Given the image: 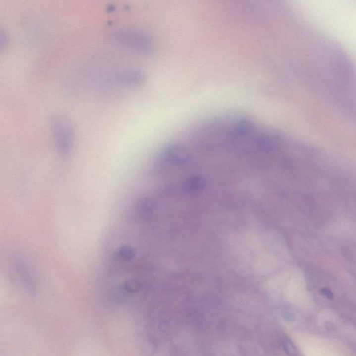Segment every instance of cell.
I'll list each match as a JSON object with an SVG mask.
<instances>
[{"label": "cell", "instance_id": "1", "mask_svg": "<svg viewBox=\"0 0 356 356\" xmlns=\"http://www.w3.org/2000/svg\"><path fill=\"white\" fill-rule=\"evenodd\" d=\"M55 137L58 151L63 156L70 154L72 148V131L70 125L66 121L58 120L54 122V127Z\"/></svg>", "mask_w": 356, "mask_h": 356}, {"label": "cell", "instance_id": "2", "mask_svg": "<svg viewBox=\"0 0 356 356\" xmlns=\"http://www.w3.org/2000/svg\"><path fill=\"white\" fill-rule=\"evenodd\" d=\"M283 348L290 356H298V351L295 345L290 340H285L283 342Z\"/></svg>", "mask_w": 356, "mask_h": 356}, {"label": "cell", "instance_id": "3", "mask_svg": "<svg viewBox=\"0 0 356 356\" xmlns=\"http://www.w3.org/2000/svg\"><path fill=\"white\" fill-rule=\"evenodd\" d=\"M320 293L323 297H326L328 299H332L333 298V294L329 289L322 288L320 290Z\"/></svg>", "mask_w": 356, "mask_h": 356}]
</instances>
